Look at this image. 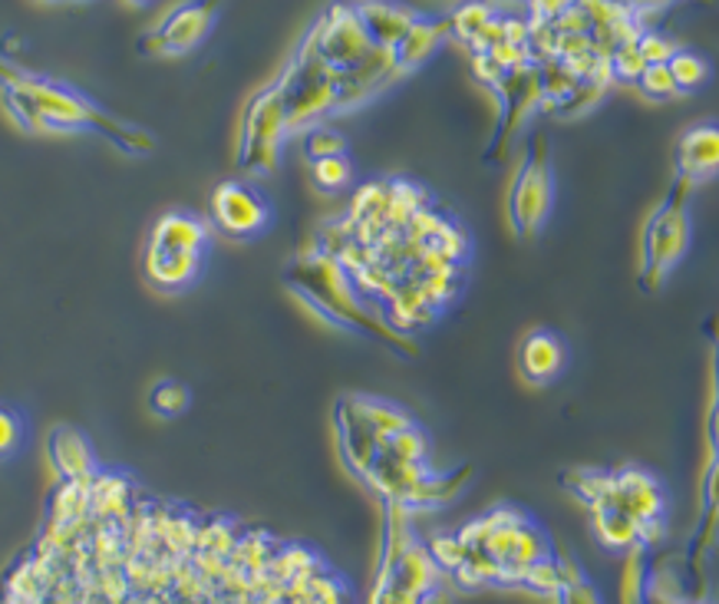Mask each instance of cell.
Wrapping results in <instances>:
<instances>
[{"label": "cell", "instance_id": "cell-1", "mask_svg": "<svg viewBox=\"0 0 719 604\" xmlns=\"http://www.w3.org/2000/svg\"><path fill=\"white\" fill-rule=\"evenodd\" d=\"M11 97L21 103V116L27 123L41 120L44 130H93V133H103L113 143H120V149H126V153H149L153 149L149 136L136 133V130H123L116 120H110L90 100H83L80 93H74L67 87L18 77Z\"/></svg>", "mask_w": 719, "mask_h": 604}, {"label": "cell", "instance_id": "cell-2", "mask_svg": "<svg viewBox=\"0 0 719 604\" xmlns=\"http://www.w3.org/2000/svg\"><path fill=\"white\" fill-rule=\"evenodd\" d=\"M689 195L686 179H673L666 195L653 205L640 232V291L653 294L689 248Z\"/></svg>", "mask_w": 719, "mask_h": 604}, {"label": "cell", "instance_id": "cell-3", "mask_svg": "<svg viewBox=\"0 0 719 604\" xmlns=\"http://www.w3.org/2000/svg\"><path fill=\"white\" fill-rule=\"evenodd\" d=\"M551 209H554V169H551L548 139L538 133L525 146L508 189V219L515 235L535 238L544 228Z\"/></svg>", "mask_w": 719, "mask_h": 604}, {"label": "cell", "instance_id": "cell-4", "mask_svg": "<svg viewBox=\"0 0 719 604\" xmlns=\"http://www.w3.org/2000/svg\"><path fill=\"white\" fill-rule=\"evenodd\" d=\"M284 136H288L284 87H281V80H274L271 87H265L251 100V107L245 113V126H241V166L248 172H258V176L274 172Z\"/></svg>", "mask_w": 719, "mask_h": 604}, {"label": "cell", "instance_id": "cell-5", "mask_svg": "<svg viewBox=\"0 0 719 604\" xmlns=\"http://www.w3.org/2000/svg\"><path fill=\"white\" fill-rule=\"evenodd\" d=\"M311 31H314V41H317V57L324 60V67L330 74L353 70L373 51V41H370L367 27H363L360 14L350 4H334L327 14H321V21Z\"/></svg>", "mask_w": 719, "mask_h": 604}, {"label": "cell", "instance_id": "cell-6", "mask_svg": "<svg viewBox=\"0 0 719 604\" xmlns=\"http://www.w3.org/2000/svg\"><path fill=\"white\" fill-rule=\"evenodd\" d=\"M212 222L225 235L248 242V238H258L261 232H268L271 205L255 186L228 179L212 192Z\"/></svg>", "mask_w": 719, "mask_h": 604}, {"label": "cell", "instance_id": "cell-7", "mask_svg": "<svg viewBox=\"0 0 719 604\" xmlns=\"http://www.w3.org/2000/svg\"><path fill=\"white\" fill-rule=\"evenodd\" d=\"M218 18V0H189V4L169 11L153 34H146V51L156 54H189L195 51Z\"/></svg>", "mask_w": 719, "mask_h": 604}, {"label": "cell", "instance_id": "cell-8", "mask_svg": "<svg viewBox=\"0 0 719 604\" xmlns=\"http://www.w3.org/2000/svg\"><path fill=\"white\" fill-rule=\"evenodd\" d=\"M676 179H686L689 186L719 176V123H696L676 139L673 153Z\"/></svg>", "mask_w": 719, "mask_h": 604}, {"label": "cell", "instance_id": "cell-9", "mask_svg": "<svg viewBox=\"0 0 719 604\" xmlns=\"http://www.w3.org/2000/svg\"><path fill=\"white\" fill-rule=\"evenodd\" d=\"M205 255L199 251H166V248H153L146 245L143 251V275L156 291L166 294H179L189 284H195V278L202 275Z\"/></svg>", "mask_w": 719, "mask_h": 604}, {"label": "cell", "instance_id": "cell-10", "mask_svg": "<svg viewBox=\"0 0 719 604\" xmlns=\"http://www.w3.org/2000/svg\"><path fill=\"white\" fill-rule=\"evenodd\" d=\"M614 479H617V492H614L617 508L633 515L640 525L653 522V518H663V489L647 469L627 466V469L614 472Z\"/></svg>", "mask_w": 719, "mask_h": 604}, {"label": "cell", "instance_id": "cell-11", "mask_svg": "<svg viewBox=\"0 0 719 604\" xmlns=\"http://www.w3.org/2000/svg\"><path fill=\"white\" fill-rule=\"evenodd\" d=\"M353 11L360 14L373 47H383V51H393L403 34L413 27V21L419 18L413 8L400 4V0H357Z\"/></svg>", "mask_w": 719, "mask_h": 604}, {"label": "cell", "instance_id": "cell-12", "mask_svg": "<svg viewBox=\"0 0 719 604\" xmlns=\"http://www.w3.org/2000/svg\"><path fill=\"white\" fill-rule=\"evenodd\" d=\"M564 344L558 334L551 331H531L525 334V340L518 344V373L535 383L544 387L551 383L561 370H564Z\"/></svg>", "mask_w": 719, "mask_h": 604}, {"label": "cell", "instance_id": "cell-13", "mask_svg": "<svg viewBox=\"0 0 719 604\" xmlns=\"http://www.w3.org/2000/svg\"><path fill=\"white\" fill-rule=\"evenodd\" d=\"M446 37H449V18H423L419 14L413 21V27L403 34V41L393 47V64H396L400 77L423 67L439 51V44Z\"/></svg>", "mask_w": 719, "mask_h": 604}, {"label": "cell", "instance_id": "cell-14", "mask_svg": "<svg viewBox=\"0 0 719 604\" xmlns=\"http://www.w3.org/2000/svg\"><path fill=\"white\" fill-rule=\"evenodd\" d=\"M146 245L166 248V251H199V255H205L209 225L192 212H166V215L156 219Z\"/></svg>", "mask_w": 719, "mask_h": 604}, {"label": "cell", "instance_id": "cell-15", "mask_svg": "<svg viewBox=\"0 0 719 604\" xmlns=\"http://www.w3.org/2000/svg\"><path fill=\"white\" fill-rule=\"evenodd\" d=\"M50 456L64 479H93L97 476V452L83 433L74 426H60L50 436Z\"/></svg>", "mask_w": 719, "mask_h": 604}, {"label": "cell", "instance_id": "cell-16", "mask_svg": "<svg viewBox=\"0 0 719 604\" xmlns=\"http://www.w3.org/2000/svg\"><path fill=\"white\" fill-rule=\"evenodd\" d=\"M594 515V532L597 538L607 545V548H617V551H633L640 548V522L633 515H627L623 508L617 505H604V508H591Z\"/></svg>", "mask_w": 719, "mask_h": 604}, {"label": "cell", "instance_id": "cell-17", "mask_svg": "<svg viewBox=\"0 0 719 604\" xmlns=\"http://www.w3.org/2000/svg\"><path fill=\"white\" fill-rule=\"evenodd\" d=\"M347 403L353 406V413H357L380 439H390L393 433L413 426L409 413L400 410V406H393V403H386V400H377V396H347Z\"/></svg>", "mask_w": 719, "mask_h": 604}, {"label": "cell", "instance_id": "cell-18", "mask_svg": "<svg viewBox=\"0 0 719 604\" xmlns=\"http://www.w3.org/2000/svg\"><path fill=\"white\" fill-rule=\"evenodd\" d=\"M568 489L587 505V508H604L614 505V492H617V479L607 469H574L564 476Z\"/></svg>", "mask_w": 719, "mask_h": 604}, {"label": "cell", "instance_id": "cell-19", "mask_svg": "<svg viewBox=\"0 0 719 604\" xmlns=\"http://www.w3.org/2000/svg\"><path fill=\"white\" fill-rule=\"evenodd\" d=\"M492 18H495V8H492V4H485V0H465V4H459V8L449 14V34H456L462 44L472 47Z\"/></svg>", "mask_w": 719, "mask_h": 604}, {"label": "cell", "instance_id": "cell-20", "mask_svg": "<svg viewBox=\"0 0 719 604\" xmlns=\"http://www.w3.org/2000/svg\"><path fill=\"white\" fill-rule=\"evenodd\" d=\"M353 179V163L350 156H330V159H317L311 163V182L317 192H327V195H337L350 186Z\"/></svg>", "mask_w": 719, "mask_h": 604}, {"label": "cell", "instance_id": "cell-21", "mask_svg": "<svg viewBox=\"0 0 719 604\" xmlns=\"http://www.w3.org/2000/svg\"><path fill=\"white\" fill-rule=\"evenodd\" d=\"M666 67H670L673 83H676L679 93H696L709 80V64L693 51H676Z\"/></svg>", "mask_w": 719, "mask_h": 604}, {"label": "cell", "instance_id": "cell-22", "mask_svg": "<svg viewBox=\"0 0 719 604\" xmlns=\"http://www.w3.org/2000/svg\"><path fill=\"white\" fill-rule=\"evenodd\" d=\"M304 156H307V163L330 159V156H347V139H344V133L317 123V126L304 130Z\"/></svg>", "mask_w": 719, "mask_h": 604}, {"label": "cell", "instance_id": "cell-23", "mask_svg": "<svg viewBox=\"0 0 719 604\" xmlns=\"http://www.w3.org/2000/svg\"><path fill=\"white\" fill-rule=\"evenodd\" d=\"M149 406L159 413V416H182L189 406H192V390L186 387V383H179V380H162V383H156L153 387V393H149Z\"/></svg>", "mask_w": 719, "mask_h": 604}, {"label": "cell", "instance_id": "cell-24", "mask_svg": "<svg viewBox=\"0 0 719 604\" xmlns=\"http://www.w3.org/2000/svg\"><path fill=\"white\" fill-rule=\"evenodd\" d=\"M607 60H610V77H614V83H637L640 74L647 70V60H643V54H640L637 44H620V47H614Z\"/></svg>", "mask_w": 719, "mask_h": 604}, {"label": "cell", "instance_id": "cell-25", "mask_svg": "<svg viewBox=\"0 0 719 604\" xmlns=\"http://www.w3.org/2000/svg\"><path fill=\"white\" fill-rule=\"evenodd\" d=\"M637 87H640V93H643L647 100H673V97H679V90H676L673 74H670L666 64H647V70L640 74Z\"/></svg>", "mask_w": 719, "mask_h": 604}, {"label": "cell", "instance_id": "cell-26", "mask_svg": "<svg viewBox=\"0 0 719 604\" xmlns=\"http://www.w3.org/2000/svg\"><path fill=\"white\" fill-rule=\"evenodd\" d=\"M426 551H429V558L439 564V571H456V568L465 561V555H469V548L462 545L459 535H436V538L426 545Z\"/></svg>", "mask_w": 719, "mask_h": 604}, {"label": "cell", "instance_id": "cell-27", "mask_svg": "<svg viewBox=\"0 0 719 604\" xmlns=\"http://www.w3.org/2000/svg\"><path fill=\"white\" fill-rule=\"evenodd\" d=\"M24 443V423L14 410L0 406V459L18 452V446Z\"/></svg>", "mask_w": 719, "mask_h": 604}, {"label": "cell", "instance_id": "cell-28", "mask_svg": "<svg viewBox=\"0 0 719 604\" xmlns=\"http://www.w3.org/2000/svg\"><path fill=\"white\" fill-rule=\"evenodd\" d=\"M637 47H640V54H643L647 64H670V57L679 51L670 37H663V34H656V31H643L640 41H637Z\"/></svg>", "mask_w": 719, "mask_h": 604}, {"label": "cell", "instance_id": "cell-29", "mask_svg": "<svg viewBox=\"0 0 719 604\" xmlns=\"http://www.w3.org/2000/svg\"><path fill=\"white\" fill-rule=\"evenodd\" d=\"M554 604H600L597 591L581 578V581H571V584H561L558 594H551Z\"/></svg>", "mask_w": 719, "mask_h": 604}, {"label": "cell", "instance_id": "cell-30", "mask_svg": "<svg viewBox=\"0 0 719 604\" xmlns=\"http://www.w3.org/2000/svg\"><path fill=\"white\" fill-rule=\"evenodd\" d=\"M416 604H452V591L439 588V581H436L429 591H423V594H419V601H416Z\"/></svg>", "mask_w": 719, "mask_h": 604}, {"label": "cell", "instance_id": "cell-31", "mask_svg": "<svg viewBox=\"0 0 719 604\" xmlns=\"http://www.w3.org/2000/svg\"><path fill=\"white\" fill-rule=\"evenodd\" d=\"M130 4H133V8H149L153 0H130Z\"/></svg>", "mask_w": 719, "mask_h": 604}]
</instances>
